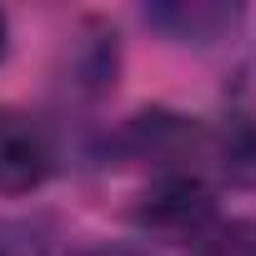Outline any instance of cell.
I'll return each mask as SVG.
<instances>
[{
    "label": "cell",
    "instance_id": "obj_1",
    "mask_svg": "<svg viewBox=\"0 0 256 256\" xmlns=\"http://www.w3.org/2000/svg\"><path fill=\"white\" fill-rule=\"evenodd\" d=\"M211 191L191 176H176V181H161L146 206L136 211V221L151 231V236H166V241H191V236H206L211 231Z\"/></svg>",
    "mask_w": 256,
    "mask_h": 256
},
{
    "label": "cell",
    "instance_id": "obj_2",
    "mask_svg": "<svg viewBox=\"0 0 256 256\" xmlns=\"http://www.w3.org/2000/svg\"><path fill=\"white\" fill-rule=\"evenodd\" d=\"M50 141L46 131L20 116V110H6L0 106V196H26L36 191L46 176H50Z\"/></svg>",
    "mask_w": 256,
    "mask_h": 256
},
{
    "label": "cell",
    "instance_id": "obj_3",
    "mask_svg": "<svg viewBox=\"0 0 256 256\" xmlns=\"http://www.w3.org/2000/svg\"><path fill=\"white\" fill-rule=\"evenodd\" d=\"M146 20L161 26V30H171L176 40L211 46V40H221V36L241 20V10H236V6H151Z\"/></svg>",
    "mask_w": 256,
    "mask_h": 256
},
{
    "label": "cell",
    "instance_id": "obj_4",
    "mask_svg": "<svg viewBox=\"0 0 256 256\" xmlns=\"http://www.w3.org/2000/svg\"><path fill=\"white\" fill-rule=\"evenodd\" d=\"M201 256H256V221H231L206 236Z\"/></svg>",
    "mask_w": 256,
    "mask_h": 256
},
{
    "label": "cell",
    "instance_id": "obj_5",
    "mask_svg": "<svg viewBox=\"0 0 256 256\" xmlns=\"http://www.w3.org/2000/svg\"><path fill=\"white\" fill-rule=\"evenodd\" d=\"M0 256H50V246L30 221H0Z\"/></svg>",
    "mask_w": 256,
    "mask_h": 256
},
{
    "label": "cell",
    "instance_id": "obj_6",
    "mask_svg": "<svg viewBox=\"0 0 256 256\" xmlns=\"http://www.w3.org/2000/svg\"><path fill=\"white\" fill-rule=\"evenodd\" d=\"M80 256H146L141 246H116V241H100V246H86Z\"/></svg>",
    "mask_w": 256,
    "mask_h": 256
},
{
    "label": "cell",
    "instance_id": "obj_7",
    "mask_svg": "<svg viewBox=\"0 0 256 256\" xmlns=\"http://www.w3.org/2000/svg\"><path fill=\"white\" fill-rule=\"evenodd\" d=\"M0 56H6V16H0Z\"/></svg>",
    "mask_w": 256,
    "mask_h": 256
}]
</instances>
